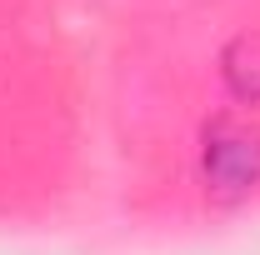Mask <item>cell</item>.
<instances>
[{
	"label": "cell",
	"instance_id": "6da1fadb",
	"mask_svg": "<svg viewBox=\"0 0 260 255\" xmlns=\"http://www.w3.org/2000/svg\"><path fill=\"white\" fill-rule=\"evenodd\" d=\"M205 180L215 190H250L260 180V130L215 120L205 135Z\"/></svg>",
	"mask_w": 260,
	"mask_h": 255
}]
</instances>
